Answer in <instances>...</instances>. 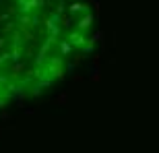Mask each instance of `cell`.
Returning a JSON list of instances; mask_svg holds the SVG:
<instances>
[{
  "instance_id": "obj_1",
  "label": "cell",
  "mask_w": 159,
  "mask_h": 153,
  "mask_svg": "<svg viewBox=\"0 0 159 153\" xmlns=\"http://www.w3.org/2000/svg\"><path fill=\"white\" fill-rule=\"evenodd\" d=\"M95 39V0H0V112L60 83Z\"/></svg>"
}]
</instances>
